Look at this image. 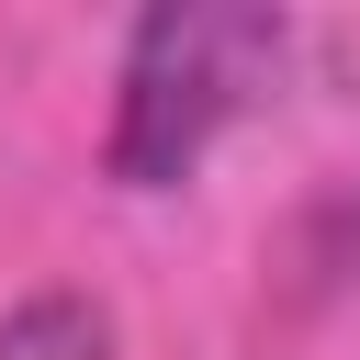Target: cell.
<instances>
[{"instance_id":"2","label":"cell","mask_w":360,"mask_h":360,"mask_svg":"<svg viewBox=\"0 0 360 360\" xmlns=\"http://www.w3.org/2000/svg\"><path fill=\"white\" fill-rule=\"evenodd\" d=\"M0 360H112V315L90 292H34L0 315Z\"/></svg>"},{"instance_id":"1","label":"cell","mask_w":360,"mask_h":360,"mask_svg":"<svg viewBox=\"0 0 360 360\" xmlns=\"http://www.w3.org/2000/svg\"><path fill=\"white\" fill-rule=\"evenodd\" d=\"M281 68V22L248 0H158L124 45V90H112V180L124 191H169L236 112L248 90H270Z\"/></svg>"}]
</instances>
